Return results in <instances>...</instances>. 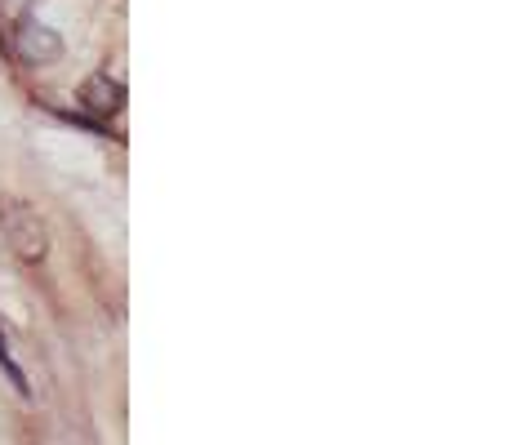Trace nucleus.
<instances>
[{
	"label": "nucleus",
	"instance_id": "20e7f679",
	"mask_svg": "<svg viewBox=\"0 0 512 445\" xmlns=\"http://www.w3.org/2000/svg\"><path fill=\"white\" fill-rule=\"evenodd\" d=\"M0 370H5L9 379H14V388H18V392H27V379H23V370H18V365H14V356H9L5 339H0Z\"/></svg>",
	"mask_w": 512,
	"mask_h": 445
},
{
	"label": "nucleus",
	"instance_id": "39448f33",
	"mask_svg": "<svg viewBox=\"0 0 512 445\" xmlns=\"http://www.w3.org/2000/svg\"><path fill=\"white\" fill-rule=\"evenodd\" d=\"M0 9H23V0H0Z\"/></svg>",
	"mask_w": 512,
	"mask_h": 445
},
{
	"label": "nucleus",
	"instance_id": "f03ea898",
	"mask_svg": "<svg viewBox=\"0 0 512 445\" xmlns=\"http://www.w3.org/2000/svg\"><path fill=\"white\" fill-rule=\"evenodd\" d=\"M14 45H18V54H23L27 63H45V58L58 54V36L49 32V27H41V23H23V27H18Z\"/></svg>",
	"mask_w": 512,
	"mask_h": 445
},
{
	"label": "nucleus",
	"instance_id": "7ed1b4c3",
	"mask_svg": "<svg viewBox=\"0 0 512 445\" xmlns=\"http://www.w3.org/2000/svg\"><path fill=\"white\" fill-rule=\"evenodd\" d=\"M85 103H94L98 112H116V103H121V85H112L107 76H94V81L85 85Z\"/></svg>",
	"mask_w": 512,
	"mask_h": 445
},
{
	"label": "nucleus",
	"instance_id": "f257e3e1",
	"mask_svg": "<svg viewBox=\"0 0 512 445\" xmlns=\"http://www.w3.org/2000/svg\"><path fill=\"white\" fill-rule=\"evenodd\" d=\"M0 232H5L9 250H14L23 263H41L45 259V250H49L45 219L27 201H5L0 205Z\"/></svg>",
	"mask_w": 512,
	"mask_h": 445
}]
</instances>
